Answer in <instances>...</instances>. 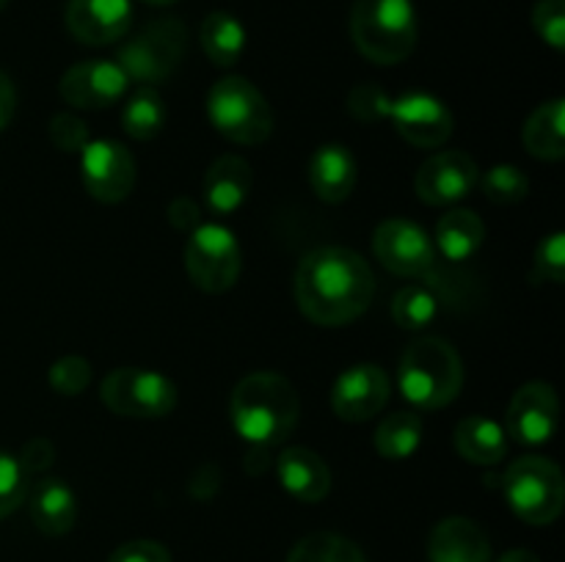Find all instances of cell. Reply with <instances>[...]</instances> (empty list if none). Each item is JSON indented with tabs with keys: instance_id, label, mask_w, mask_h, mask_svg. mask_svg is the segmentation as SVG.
<instances>
[{
	"instance_id": "obj_1",
	"label": "cell",
	"mask_w": 565,
	"mask_h": 562,
	"mask_svg": "<svg viewBox=\"0 0 565 562\" xmlns=\"http://www.w3.org/2000/svg\"><path fill=\"white\" fill-rule=\"evenodd\" d=\"M292 292L303 317L337 328L367 312L375 295V275L367 259L353 248L320 246L298 262Z\"/></svg>"
},
{
	"instance_id": "obj_2",
	"label": "cell",
	"mask_w": 565,
	"mask_h": 562,
	"mask_svg": "<svg viewBox=\"0 0 565 562\" xmlns=\"http://www.w3.org/2000/svg\"><path fill=\"white\" fill-rule=\"evenodd\" d=\"M298 417H301V402L285 375L252 372L232 389V428L243 441L259 450L290 439Z\"/></svg>"
},
{
	"instance_id": "obj_3",
	"label": "cell",
	"mask_w": 565,
	"mask_h": 562,
	"mask_svg": "<svg viewBox=\"0 0 565 562\" xmlns=\"http://www.w3.org/2000/svg\"><path fill=\"white\" fill-rule=\"evenodd\" d=\"M397 386L414 408L439 411L461 395V356L441 336H419L403 350L401 367H397Z\"/></svg>"
},
{
	"instance_id": "obj_4",
	"label": "cell",
	"mask_w": 565,
	"mask_h": 562,
	"mask_svg": "<svg viewBox=\"0 0 565 562\" xmlns=\"http://www.w3.org/2000/svg\"><path fill=\"white\" fill-rule=\"evenodd\" d=\"M351 36L364 58L401 64L417 44V11L412 0H356Z\"/></svg>"
},
{
	"instance_id": "obj_5",
	"label": "cell",
	"mask_w": 565,
	"mask_h": 562,
	"mask_svg": "<svg viewBox=\"0 0 565 562\" xmlns=\"http://www.w3.org/2000/svg\"><path fill=\"white\" fill-rule=\"evenodd\" d=\"M207 119L226 141L257 147L274 132V110L268 99L246 77H221L207 94Z\"/></svg>"
},
{
	"instance_id": "obj_6",
	"label": "cell",
	"mask_w": 565,
	"mask_h": 562,
	"mask_svg": "<svg viewBox=\"0 0 565 562\" xmlns=\"http://www.w3.org/2000/svg\"><path fill=\"white\" fill-rule=\"evenodd\" d=\"M502 494L524 523L546 527L563 512L565 483L550 457L524 455L502 474Z\"/></svg>"
},
{
	"instance_id": "obj_7",
	"label": "cell",
	"mask_w": 565,
	"mask_h": 562,
	"mask_svg": "<svg viewBox=\"0 0 565 562\" xmlns=\"http://www.w3.org/2000/svg\"><path fill=\"white\" fill-rule=\"evenodd\" d=\"M185 25L174 20V17H163V20H152L136 36L127 39L121 44L119 55H116V64L121 66L127 80L152 86V83H160L174 75L182 55H185Z\"/></svg>"
},
{
	"instance_id": "obj_8",
	"label": "cell",
	"mask_w": 565,
	"mask_h": 562,
	"mask_svg": "<svg viewBox=\"0 0 565 562\" xmlns=\"http://www.w3.org/2000/svg\"><path fill=\"white\" fill-rule=\"evenodd\" d=\"M243 268L237 235L224 224H199L185 242V270L202 292H226L235 287Z\"/></svg>"
},
{
	"instance_id": "obj_9",
	"label": "cell",
	"mask_w": 565,
	"mask_h": 562,
	"mask_svg": "<svg viewBox=\"0 0 565 562\" xmlns=\"http://www.w3.org/2000/svg\"><path fill=\"white\" fill-rule=\"evenodd\" d=\"M99 397L116 417L163 419L177 408V386L143 367H116L105 375Z\"/></svg>"
},
{
	"instance_id": "obj_10",
	"label": "cell",
	"mask_w": 565,
	"mask_h": 562,
	"mask_svg": "<svg viewBox=\"0 0 565 562\" xmlns=\"http://www.w3.org/2000/svg\"><path fill=\"white\" fill-rule=\"evenodd\" d=\"M81 180L92 198L119 204L136 187V160L114 138H97L81 152Z\"/></svg>"
},
{
	"instance_id": "obj_11",
	"label": "cell",
	"mask_w": 565,
	"mask_h": 562,
	"mask_svg": "<svg viewBox=\"0 0 565 562\" xmlns=\"http://www.w3.org/2000/svg\"><path fill=\"white\" fill-rule=\"evenodd\" d=\"M373 251L386 270L406 279L428 275L439 257L428 231L406 218L384 220L373 235Z\"/></svg>"
},
{
	"instance_id": "obj_12",
	"label": "cell",
	"mask_w": 565,
	"mask_h": 562,
	"mask_svg": "<svg viewBox=\"0 0 565 562\" xmlns=\"http://www.w3.org/2000/svg\"><path fill=\"white\" fill-rule=\"evenodd\" d=\"M386 119L395 125L403 141L419 149H436L447 143L456 127L450 108L428 91H408L390 99Z\"/></svg>"
},
{
	"instance_id": "obj_13",
	"label": "cell",
	"mask_w": 565,
	"mask_h": 562,
	"mask_svg": "<svg viewBox=\"0 0 565 562\" xmlns=\"http://www.w3.org/2000/svg\"><path fill=\"white\" fill-rule=\"evenodd\" d=\"M561 424V402L552 383L530 380L519 386L505 413V433L527 446L546 444Z\"/></svg>"
},
{
	"instance_id": "obj_14",
	"label": "cell",
	"mask_w": 565,
	"mask_h": 562,
	"mask_svg": "<svg viewBox=\"0 0 565 562\" xmlns=\"http://www.w3.org/2000/svg\"><path fill=\"white\" fill-rule=\"evenodd\" d=\"M478 163L467 152L447 149L419 165L417 176H414V191H417L419 202L430 204V207H450V204L467 198L478 187Z\"/></svg>"
},
{
	"instance_id": "obj_15",
	"label": "cell",
	"mask_w": 565,
	"mask_h": 562,
	"mask_svg": "<svg viewBox=\"0 0 565 562\" xmlns=\"http://www.w3.org/2000/svg\"><path fill=\"white\" fill-rule=\"evenodd\" d=\"M127 86H130V80H127V75L116 61L88 58L64 72L58 83V94L72 108L97 110L119 102L125 97Z\"/></svg>"
},
{
	"instance_id": "obj_16",
	"label": "cell",
	"mask_w": 565,
	"mask_h": 562,
	"mask_svg": "<svg viewBox=\"0 0 565 562\" xmlns=\"http://www.w3.org/2000/svg\"><path fill=\"white\" fill-rule=\"evenodd\" d=\"M390 402V378L379 364H353L331 389V408L342 422H367Z\"/></svg>"
},
{
	"instance_id": "obj_17",
	"label": "cell",
	"mask_w": 565,
	"mask_h": 562,
	"mask_svg": "<svg viewBox=\"0 0 565 562\" xmlns=\"http://www.w3.org/2000/svg\"><path fill=\"white\" fill-rule=\"evenodd\" d=\"M132 22L130 0H70L66 3V28L83 44L119 42Z\"/></svg>"
},
{
	"instance_id": "obj_18",
	"label": "cell",
	"mask_w": 565,
	"mask_h": 562,
	"mask_svg": "<svg viewBox=\"0 0 565 562\" xmlns=\"http://www.w3.org/2000/svg\"><path fill=\"white\" fill-rule=\"evenodd\" d=\"M276 474L279 483L292 499L318 505L331 490V468L323 457L307 446H287L279 452L276 461Z\"/></svg>"
},
{
	"instance_id": "obj_19",
	"label": "cell",
	"mask_w": 565,
	"mask_h": 562,
	"mask_svg": "<svg viewBox=\"0 0 565 562\" xmlns=\"http://www.w3.org/2000/svg\"><path fill=\"white\" fill-rule=\"evenodd\" d=\"M430 562H491L489 534L478 521L463 516H450L430 529L428 538Z\"/></svg>"
},
{
	"instance_id": "obj_20",
	"label": "cell",
	"mask_w": 565,
	"mask_h": 562,
	"mask_svg": "<svg viewBox=\"0 0 565 562\" xmlns=\"http://www.w3.org/2000/svg\"><path fill=\"white\" fill-rule=\"evenodd\" d=\"M254 185V171L241 154H221L204 174V204L215 215H232L246 204Z\"/></svg>"
},
{
	"instance_id": "obj_21",
	"label": "cell",
	"mask_w": 565,
	"mask_h": 562,
	"mask_svg": "<svg viewBox=\"0 0 565 562\" xmlns=\"http://www.w3.org/2000/svg\"><path fill=\"white\" fill-rule=\"evenodd\" d=\"M359 169L351 149L342 143H326L309 160V185L315 196L326 204H342L356 187Z\"/></svg>"
},
{
	"instance_id": "obj_22",
	"label": "cell",
	"mask_w": 565,
	"mask_h": 562,
	"mask_svg": "<svg viewBox=\"0 0 565 562\" xmlns=\"http://www.w3.org/2000/svg\"><path fill=\"white\" fill-rule=\"evenodd\" d=\"M28 510L36 529L47 538H61L77 521V496L72 485L61 477L39 479L36 488H28Z\"/></svg>"
},
{
	"instance_id": "obj_23",
	"label": "cell",
	"mask_w": 565,
	"mask_h": 562,
	"mask_svg": "<svg viewBox=\"0 0 565 562\" xmlns=\"http://www.w3.org/2000/svg\"><path fill=\"white\" fill-rule=\"evenodd\" d=\"M452 446L467 463L494 466L508 455V433L500 422H494L486 413H472L456 424Z\"/></svg>"
},
{
	"instance_id": "obj_24",
	"label": "cell",
	"mask_w": 565,
	"mask_h": 562,
	"mask_svg": "<svg viewBox=\"0 0 565 562\" xmlns=\"http://www.w3.org/2000/svg\"><path fill=\"white\" fill-rule=\"evenodd\" d=\"M486 240V224L472 209H450L439 218L434 231V248L450 262H467Z\"/></svg>"
},
{
	"instance_id": "obj_25",
	"label": "cell",
	"mask_w": 565,
	"mask_h": 562,
	"mask_svg": "<svg viewBox=\"0 0 565 562\" xmlns=\"http://www.w3.org/2000/svg\"><path fill=\"white\" fill-rule=\"evenodd\" d=\"M522 141L533 158L561 160L565 154V99L539 105L522 127Z\"/></svg>"
},
{
	"instance_id": "obj_26",
	"label": "cell",
	"mask_w": 565,
	"mask_h": 562,
	"mask_svg": "<svg viewBox=\"0 0 565 562\" xmlns=\"http://www.w3.org/2000/svg\"><path fill=\"white\" fill-rule=\"evenodd\" d=\"M199 42H202L204 55L215 66L226 69V66H235L246 50V28L230 11H213V14L204 17Z\"/></svg>"
},
{
	"instance_id": "obj_27",
	"label": "cell",
	"mask_w": 565,
	"mask_h": 562,
	"mask_svg": "<svg viewBox=\"0 0 565 562\" xmlns=\"http://www.w3.org/2000/svg\"><path fill=\"white\" fill-rule=\"evenodd\" d=\"M423 444V417L417 411H395L375 430V450L386 461H408Z\"/></svg>"
},
{
	"instance_id": "obj_28",
	"label": "cell",
	"mask_w": 565,
	"mask_h": 562,
	"mask_svg": "<svg viewBox=\"0 0 565 562\" xmlns=\"http://www.w3.org/2000/svg\"><path fill=\"white\" fill-rule=\"evenodd\" d=\"M166 125V105L163 97L152 86H141L121 110V127L136 141H152L160 136Z\"/></svg>"
},
{
	"instance_id": "obj_29",
	"label": "cell",
	"mask_w": 565,
	"mask_h": 562,
	"mask_svg": "<svg viewBox=\"0 0 565 562\" xmlns=\"http://www.w3.org/2000/svg\"><path fill=\"white\" fill-rule=\"evenodd\" d=\"M439 314V298L425 284H406L392 298V320L406 331H423Z\"/></svg>"
},
{
	"instance_id": "obj_30",
	"label": "cell",
	"mask_w": 565,
	"mask_h": 562,
	"mask_svg": "<svg viewBox=\"0 0 565 562\" xmlns=\"http://www.w3.org/2000/svg\"><path fill=\"white\" fill-rule=\"evenodd\" d=\"M287 562H367L353 540L334 532H312L292 545Z\"/></svg>"
},
{
	"instance_id": "obj_31",
	"label": "cell",
	"mask_w": 565,
	"mask_h": 562,
	"mask_svg": "<svg viewBox=\"0 0 565 562\" xmlns=\"http://www.w3.org/2000/svg\"><path fill=\"white\" fill-rule=\"evenodd\" d=\"M480 187H483L486 198L494 204H519L527 198L530 180L522 169L511 163L491 165L486 174H480Z\"/></svg>"
},
{
	"instance_id": "obj_32",
	"label": "cell",
	"mask_w": 565,
	"mask_h": 562,
	"mask_svg": "<svg viewBox=\"0 0 565 562\" xmlns=\"http://www.w3.org/2000/svg\"><path fill=\"white\" fill-rule=\"evenodd\" d=\"M28 496V472L20 457L0 450V521L9 518Z\"/></svg>"
},
{
	"instance_id": "obj_33",
	"label": "cell",
	"mask_w": 565,
	"mask_h": 562,
	"mask_svg": "<svg viewBox=\"0 0 565 562\" xmlns=\"http://www.w3.org/2000/svg\"><path fill=\"white\" fill-rule=\"evenodd\" d=\"M47 380L55 395L77 397L92 383V364L83 356H64L50 367Z\"/></svg>"
},
{
	"instance_id": "obj_34",
	"label": "cell",
	"mask_w": 565,
	"mask_h": 562,
	"mask_svg": "<svg viewBox=\"0 0 565 562\" xmlns=\"http://www.w3.org/2000/svg\"><path fill=\"white\" fill-rule=\"evenodd\" d=\"M535 279L552 281V284H563L565 279V235L563 231H552L539 242L533 257Z\"/></svg>"
},
{
	"instance_id": "obj_35",
	"label": "cell",
	"mask_w": 565,
	"mask_h": 562,
	"mask_svg": "<svg viewBox=\"0 0 565 562\" xmlns=\"http://www.w3.org/2000/svg\"><path fill=\"white\" fill-rule=\"evenodd\" d=\"M533 28L552 50L565 47V0H539L533 9Z\"/></svg>"
},
{
	"instance_id": "obj_36",
	"label": "cell",
	"mask_w": 565,
	"mask_h": 562,
	"mask_svg": "<svg viewBox=\"0 0 565 562\" xmlns=\"http://www.w3.org/2000/svg\"><path fill=\"white\" fill-rule=\"evenodd\" d=\"M50 141H53V147H58L61 152L81 154L92 138H88L86 121L77 119L75 114H58L50 119Z\"/></svg>"
},
{
	"instance_id": "obj_37",
	"label": "cell",
	"mask_w": 565,
	"mask_h": 562,
	"mask_svg": "<svg viewBox=\"0 0 565 562\" xmlns=\"http://www.w3.org/2000/svg\"><path fill=\"white\" fill-rule=\"evenodd\" d=\"M108 562H171V554L163 543H158V540L138 538L121 543L119 549L108 556Z\"/></svg>"
},
{
	"instance_id": "obj_38",
	"label": "cell",
	"mask_w": 565,
	"mask_h": 562,
	"mask_svg": "<svg viewBox=\"0 0 565 562\" xmlns=\"http://www.w3.org/2000/svg\"><path fill=\"white\" fill-rule=\"evenodd\" d=\"M53 455H55L53 444H50L47 439H33V441H28L25 450H22L20 463H22V468L28 472V477H31L33 472H44V468L53 463Z\"/></svg>"
},
{
	"instance_id": "obj_39",
	"label": "cell",
	"mask_w": 565,
	"mask_h": 562,
	"mask_svg": "<svg viewBox=\"0 0 565 562\" xmlns=\"http://www.w3.org/2000/svg\"><path fill=\"white\" fill-rule=\"evenodd\" d=\"M169 220L182 231H193L199 226V207L191 202V198H174L169 204Z\"/></svg>"
},
{
	"instance_id": "obj_40",
	"label": "cell",
	"mask_w": 565,
	"mask_h": 562,
	"mask_svg": "<svg viewBox=\"0 0 565 562\" xmlns=\"http://www.w3.org/2000/svg\"><path fill=\"white\" fill-rule=\"evenodd\" d=\"M14 110H17L14 83H11V77L0 69V132L11 125V119H14Z\"/></svg>"
},
{
	"instance_id": "obj_41",
	"label": "cell",
	"mask_w": 565,
	"mask_h": 562,
	"mask_svg": "<svg viewBox=\"0 0 565 562\" xmlns=\"http://www.w3.org/2000/svg\"><path fill=\"white\" fill-rule=\"evenodd\" d=\"M500 562H541V560L527 549H511L500 556Z\"/></svg>"
},
{
	"instance_id": "obj_42",
	"label": "cell",
	"mask_w": 565,
	"mask_h": 562,
	"mask_svg": "<svg viewBox=\"0 0 565 562\" xmlns=\"http://www.w3.org/2000/svg\"><path fill=\"white\" fill-rule=\"evenodd\" d=\"M143 3L154 6V9H163V6H174V3H180V0H143Z\"/></svg>"
},
{
	"instance_id": "obj_43",
	"label": "cell",
	"mask_w": 565,
	"mask_h": 562,
	"mask_svg": "<svg viewBox=\"0 0 565 562\" xmlns=\"http://www.w3.org/2000/svg\"><path fill=\"white\" fill-rule=\"evenodd\" d=\"M6 6H9V0H0V11H3Z\"/></svg>"
}]
</instances>
